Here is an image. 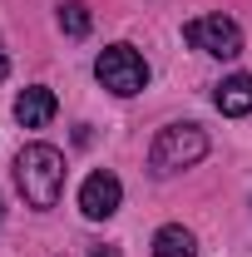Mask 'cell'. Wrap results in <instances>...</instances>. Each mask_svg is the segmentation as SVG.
Here are the masks:
<instances>
[{
  "label": "cell",
  "mask_w": 252,
  "mask_h": 257,
  "mask_svg": "<svg viewBox=\"0 0 252 257\" xmlns=\"http://www.w3.org/2000/svg\"><path fill=\"white\" fill-rule=\"evenodd\" d=\"M55 114H60V99H55L50 84H30V89L15 94V119H20V128H45Z\"/></svg>",
  "instance_id": "obj_6"
},
{
  "label": "cell",
  "mask_w": 252,
  "mask_h": 257,
  "mask_svg": "<svg viewBox=\"0 0 252 257\" xmlns=\"http://www.w3.org/2000/svg\"><path fill=\"white\" fill-rule=\"evenodd\" d=\"M119 203H124V183H119L109 168H99V173H89V178L79 183V213H84L89 223L114 218V213H119Z\"/></svg>",
  "instance_id": "obj_5"
},
{
  "label": "cell",
  "mask_w": 252,
  "mask_h": 257,
  "mask_svg": "<svg viewBox=\"0 0 252 257\" xmlns=\"http://www.w3.org/2000/svg\"><path fill=\"white\" fill-rule=\"evenodd\" d=\"M60 30L69 35V40H84V35H89V5H84V0H64L60 5Z\"/></svg>",
  "instance_id": "obj_9"
},
{
  "label": "cell",
  "mask_w": 252,
  "mask_h": 257,
  "mask_svg": "<svg viewBox=\"0 0 252 257\" xmlns=\"http://www.w3.org/2000/svg\"><path fill=\"white\" fill-rule=\"evenodd\" d=\"M213 104H218L227 119L252 114V74H227V79L218 84V94H213Z\"/></svg>",
  "instance_id": "obj_7"
},
{
  "label": "cell",
  "mask_w": 252,
  "mask_h": 257,
  "mask_svg": "<svg viewBox=\"0 0 252 257\" xmlns=\"http://www.w3.org/2000/svg\"><path fill=\"white\" fill-rule=\"evenodd\" d=\"M208 154V134L198 124H168L158 128V139L149 144V173L154 178H173Z\"/></svg>",
  "instance_id": "obj_2"
},
{
  "label": "cell",
  "mask_w": 252,
  "mask_h": 257,
  "mask_svg": "<svg viewBox=\"0 0 252 257\" xmlns=\"http://www.w3.org/2000/svg\"><path fill=\"white\" fill-rule=\"evenodd\" d=\"M0 223H5V203H0Z\"/></svg>",
  "instance_id": "obj_11"
},
{
  "label": "cell",
  "mask_w": 252,
  "mask_h": 257,
  "mask_svg": "<svg viewBox=\"0 0 252 257\" xmlns=\"http://www.w3.org/2000/svg\"><path fill=\"white\" fill-rule=\"evenodd\" d=\"M15 183H20L30 208H40V213L55 208L64 193V154L55 144H25L15 154Z\"/></svg>",
  "instance_id": "obj_1"
},
{
  "label": "cell",
  "mask_w": 252,
  "mask_h": 257,
  "mask_svg": "<svg viewBox=\"0 0 252 257\" xmlns=\"http://www.w3.org/2000/svg\"><path fill=\"white\" fill-rule=\"evenodd\" d=\"M183 40H188L193 50L213 55V60H237L242 55V30L227 15H198V20H188L183 25Z\"/></svg>",
  "instance_id": "obj_4"
},
{
  "label": "cell",
  "mask_w": 252,
  "mask_h": 257,
  "mask_svg": "<svg viewBox=\"0 0 252 257\" xmlns=\"http://www.w3.org/2000/svg\"><path fill=\"white\" fill-rule=\"evenodd\" d=\"M94 79L109 94L134 99V94L149 89V64H144V55L134 45H109V50H99V60H94Z\"/></svg>",
  "instance_id": "obj_3"
},
{
  "label": "cell",
  "mask_w": 252,
  "mask_h": 257,
  "mask_svg": "<svg viewBox=\"0 0 252 257\" xmlns=\"http://www.w3.org/2000/svg\"><path fill=\"white\" fill-rule=\"evenodd\" d=\"M154 257H198V237L183 223H163L154 232Z\"/></svg>",
  "instance_id": "obj_8"
},
{
  "label": "cell",
  "mask_w": 252,
  "mask_h": 257,
  "mask_svg": "<svg viewBox=\"0 0 252 257\" xmlns=\"http://www.w3.org/2000/svg\"><path fill=\"white\" fill-rule=\"evenodd\" d=\"M10 74V55H5V40H0V79Z\"/></svg>",
  "instance_id": "obj_10"
}]
</instances>
